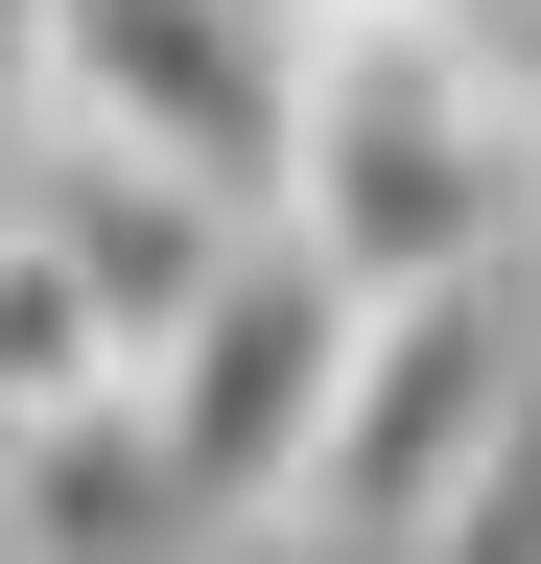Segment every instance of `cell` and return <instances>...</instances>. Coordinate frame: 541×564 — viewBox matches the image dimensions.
Listing matches in <instances>:
<instances>
[{"label":"cell","instance_id":"cell-1","mask_svg":"<svg viewBox=\"0 0 541 564\" xmlns=\"http://www.w3.org/2000/svg\"><path fill=\"white\" fill-rule=\"evenodd\" d=\"M259 236L329 259L354 306L518 282L541 141H518V95H495V24H470V0H329V24H283V165H259Z\"/></svg>","mask_w":541,"mask_h":564},{"label":"cell","instance_id":"cell-6","mask_svg":"<svg viewBox=\"0 0 541 564\" xmlns=\"http://www.w3.org/2000/svg\"><path fill=\"white\" fill-rule=\"evenodd\" d=\"M95 400H142V352H118V306L72 282V236L0 188V447H47V423H95Z\"/></svg>","mask_w":541,"mask_h":564},{"label":"cell","instance_id":"cell-8","mask_svg":"<svg viewBox=\"0 0 541 564\" xmlns=\"http://www.w3.org/2000/svg\"><path fill=\"white\" fill-rule=\"evenodd\" d=\"M47 141V0H0V165Z\"/></svg>","mask_w":541,"mask_h":564},{"label":"cell","instance_id":"cell-10","mask_svg":"<svg viewBox=\"0 0 541 564\" xmlns=\"http://www.w3.org/2000/svg\"><path fill=\"white\" fill-rule=\"evenodd\" d=\"M259 24H329V0H259Z\"/></svg>","mask_w":541,"mask_h":564},{"label":"cell","instance_id":"cell-9","mask_svg":"<svg viewBox=\"0 0 541 564\" xmlns=\"http://www.w3.org/2000/svg\"><path fill=\"white\" fill-rule=\"evenodd\" d=\"M495 24V95H518V141H541V0H470Z\"/></svg>","mask_w":541,"mask_h":564},{"label":"cell","instance_id":"cell-5","mask_svg":"<svg viewBox=\"0 0 541 564\" xmlns=\"http://www.w3.org/2000/svg\"><path fill=\"white\" fill-rule=\"evenodd\" d=\"M0 188H24L47 236H72V282L118 306V352H165V329H188V306L236 282V236H259L236 188H188V165H118V141H24Z\"/></svg>","mask_w":541,"mask_h":564},{"label":"cell","instance_id":"cell-2","mask_svg":"<svg viewBox=\"0 0 541 564\" xmlns=\"http://www.w3.org/2000/svg\"><path fill=\"white\" fill-rule=\"evenodd\" d=\"M518 400H541L518 282H424V306H354V377H329L306 470H283V541H329V564H400V541H424L470 470H495V423H518Z\"/></svg>","mask_w":541,"mask_h":564},{"label":"cell","instance_id":"cell-4","mask_svg":"<svg viewBox=\"0 0 541 564\" xmlns=\"http://www.w3.org/2000/svg\"><path fill=\"white\" fill-rule=\"evenodd\" d=\"M47 141H118V165L236 188L283 165V24L259 0H47Z\"/></svg>","mask_w":541,"mask_h":564},{"label":"cell","instance_id":"cell-3","mask_svg":"<svg viewBox=\"0 0 541 564\" xmlns=\"http://www.w3.org/2000/svg\"><path fill=\"white\" fill-rule=\"evenodd\" d=\"M329 377H354V282H329V259H283V236H236V282L142 352L165 518H188V541H213V518H283V470H306Z\"/></svg>","mask_w":541,"mask_h":564},{"label":"cell","instance_id":"cell-7","mask_svg":"<svg viewBox=\"0 0 541 564\" xmlns=\"http://www.w3.org/2000/svg\"><path fill=\"white\" fill-rule=\"evenodd\" d=\"M400 564H541V400L495 423V470H470V494H447V518L400 541Z\"/></svg>","mask_w":541,"mask_h":564}]
</instances>
